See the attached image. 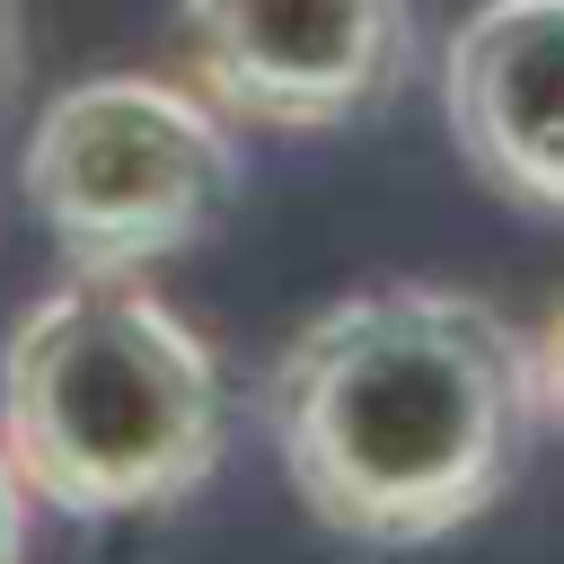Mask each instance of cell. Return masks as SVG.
I'll return each mask as SVG.
<instances>
[{
  "mask_svg": "<svg viewBox=\"0 0 564 564\" xmlns=\"http://www.w3.org/2000/svg\"><path fill=\"white\" fill-rule=\"evenodd\" d=\"M538 414V344L449 282L326 300L264 379L300 511L361 546H432L485 520L511 494Z\"/></svg>",
  "mask_w": 564,
  "mask_h": 564,
  "instance_id": "6da1fadb",
  "label": "cell"
},
{
  "mask_svg": "<svg viewBox=\"0 0 564 564\" xmlns=\"http://www.w3.org/2000/svg\"><path fill=\"white\" fill-rule=\"evenodd\" d=\"M220 352L141 273L70 264L0 344V449L44 511H167L220 467Z\"/></svg>",
  "mask_w": 564,
  "mask_h": 564,
  "instance_id": "7a4b0ae2",
  "label": "cell"
},
{
  "mask_svg": "<svg viewBox=\"0 0 564 564\" xmlns=\"http://www.w3.org/2000/svg\"><path fill=\"white\" fill-rule=\"evenodd\" d=\"M18 185L70 264L150 273L220 229L238 203V141L194 79L97 70L35 106Z\"/></svg>",
  "mask_w": 564,
  "mask_h": 564,
  "instance_id": "3957f363",
  "label": "cell"
},
{
  "mask_svg": "<svg viewBox=\"0 0 564 564\" xmlns=\"http://www.w3.org/2000/svg\"><path fill=\"white\" fill-rule=\"evenodd\" d=\"M194 88L264 132H335L414 70V0H176Z\"/></svg>",
  "mask_w": 564,
  "mask_h": 564,
  "instance_id": "277c9868",
  "label": "cell"
},
{
  "mask_svg": "<svg viewBox=\"0 0 564 564\" xmlns=\"http://www.w3.org/2000/svg\"><path fill=\"white\" fill-rule=\"evenodd\" d=\"M458 159L520 212L564 220V0H485L441 53Z\"/></svg>",
  "mask_w": 564,
  "mask_h": 564,
  "instance_id": "5b68a950",
  "label": "cell"
},
{
  "mask_svg": "<svg viewBox=\"0 0 564 564\" xmlns=\"http://www.w3.org/2000/svg\"><path fill=\"white\" fill-rule=\"evenodd\" d=\"M529 344H538V397H546V423H564V300H555V317H546Z\"/></svg>",
  "mask_w": 564,
  "mask_h": 564,
  "instance_id": "8992f818",
  "label": "cell"
},
{
  "mask_svg": "<svg viewBox=\"0 0 564 564\" xmlns=\"http://www.w3.org/2000/svg\"><path fill=\"white\" fill-rule=\"evenodd\" d=\"M26 511H35V494L18 485V467L0 449V564H26Z\"/></svg>",
  "mask_w": 564,
  "mask_h": 564,
  "instance_id": "52a82bcc",
  "label": "cell"
},
{
  "mask_svg": "<svg viewBox=\"0 0 564 564\" xmlns=\"http://www.w3.org/2000/svg\"><path fill=\"white\" fill-rule=\"evenodd\" d=\"M18 70H26V18H18V0H0V115L18 97Z\"/></svg>",
  "mask_w": 564,
  "mask_h": 564,
  "instance_id": "ba28073f",
  "label": "cell"
}]
</instances>
